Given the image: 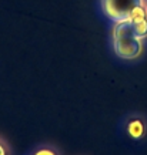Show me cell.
I'll return each instance as SVG.
<instances>
[{"instance_id": "obj_1", "label": "cell", "mask_w": 147, "mask_h": 155, "mask_svg": "<svg viewBox=\"0 0 147 155\" xmlns=\"http://www.w3.org/2000/svg\"><path fill=\"white\" fill-rule=\"evenodd\" d=\"M113 46L116 54L124 60H133L142 54L143 40L136 36L130 20L116 21L113 28Z\"/></svg>"}, {"instance_id": "obj_2", "label": "cell", "mask_w": 147, "mask_h": 155, "mask_svg": "<svg viewBox=\"0 0 147 155\" xmlns=\"http://www.w3.org/2000/svg\"><path fill=\"white\" fill-rule=\"evenodd\" d=\"M138 5H144V0H103L104 13L114 21L128 20L130 12Z\"/></svg>"}, {"instance_id": "obj_3", "label": "cell", "mask_w": 147, "mask_h": 155, "mask_svg": "<svg viewBox=\"0 0 147 155\" xmlns=\"http://www.w3.org/2000/svg\"><path fill=\"white\" fill-rule=\"evenodd\" d=\"M127 132L128 135L134 138V140H138L142 138L143 134H144V124L142 122V120H137L134 118L127 124Z\"/></svg>"}, {"instance_id": "obj_4", "label": "cell", "mask_w": 147, "mask_h": 155, "mask_svg": "<svg viewBox=\"0 0 147 155\" xmlns=\"http://www.w3.org/2000/svg\"><path fill=\"white\" fill-rule=\"evenodd\" d=\"M146 17H147V13H146V6L144 5L136 6V7L130 12V14H128V20H130L132 23H137V21L146 19Z\"/></svg>"}, {"instance_id": "obj_5", "label": "cell", "mask_w": 147, "mask_h": 155, "mask_svg": "<svg viewBox=\"0 0 147 155\" xmlns=\"http://www.w3.org/2000/svg\"><path fill=\"white\" fill-rule=\"evenodd\" d=\"M133 28H134V33L138 38H146L147 37V17L146 19L140 20L137 23H133Z\"/></svg>"}, {"instance_id": "obj_6", "label": "cell", "mask_w": 147, "mask_h": 155, "mask_svg": "<svg viewBox=\"0 0 147 155\" xmlns=\"http://www.w3.org/2000/svg\"><path fill=\"white\" fill-rule=\"evenodd\" d=\"M0 155H9V150L2 140H0Z\"/></svg>"}, {"instance_id": "obj_7", "label": "cell", "mask_w": 147, "mask_h": 155, "mask_svg": "<svg viewBox=\"0 0 147 155\" xmlns=\"http://www.w3.org/2000/svg\"><path fill=\"white\" fill-rule=\"evenodd\" d=\"M34 155H56V154H54L52 150H47V148H44V150H39Z\"/></svg>"}, {"instance_id": "obj_8", "label": "cell", "mask_w": 147, "mask_h": 155, "mask_svg": "<svg viewBox=\"0 0 147 155\" xmlns=\"http://www.w3.org/2000/svg\"><path fill=\"white\" fill-rule=\"evenodd\" d=\"M146 13H147V6H146Z\"/></svg>"}]
</instances>
